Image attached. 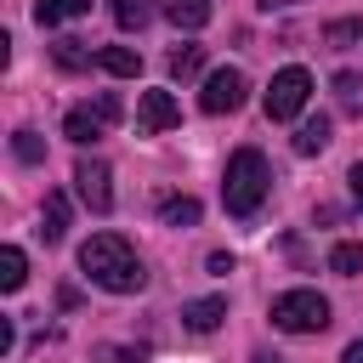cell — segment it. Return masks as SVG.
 I'll return each instance as SVG.
<instances>
[{"instance_id": "6da1fadb", "label": "cell", "mask_w": 363, "mask_h": 363, "mask_svg": "<svg viewBox=\"0 0 363 363\" xmlns=\"http://www.w3.org/2000/svg\"><path fill=\"white\" fill-rule=\"evenodd\" d=\"M79 267L91 284H102L108 295H136L147 284V267L136 261V250L119 238V233H91L79 244Z\"/></svg>"}, {"instance_id": "7a4b0ae2", "label": "cell", "mask_w": 363, "mask_h": 363, "mask_svg": "<svg viewBox=\"0 0 363 363\" xmlns=\"http://www.w3.org/2000/svg\"><path fill=\"white\" fill-rule=\"evenodd\" d=\"M267 187H272L267 159H261L255 147H238V153L227 159V176H221V204H227V216H255L261 199H267Z\"/></svg>"}, {"instance_id": "3957f363", "label": "cell", "mask_w": 363, "mask_h": 363, "mask_svg": "<svg viewBox=\"0 0 363 363\" xmlns=\"http://www.w3.org/2000/svg\"><path fill=\"white\" fill-rule=\"evenodd\" d=\"M272 323L289 335H318V329H329V301L318 289H284L272 301Z\"/></svg>"}, {"instance_id": "277c9868", "label": "cell", "mask_w": 363, "mask_h": 363, "mask_svg": "<svg viewBox=\"0 0 363 363\" xmlns=\"http://www.w3.org/2000/svg\"><path fill=\"white\" fill-rule=\"evenodd\" d=\"M306 96H312V74H306V68H278L261 108H267V119H295V113L306 108Z\"/></svg>"}, {"instance_id": "5b68a950", "label": "cell", "mask_w": 363, "mask_h": 363, "mask_svg": "<svg viewBox=\"0 0 363 363\" xmlns=\"http://www.w3.org/2000/svg\"><path fill=\"white\" fill-rule=\"evenodd\" d=\"M244 96H250V79H244L238 68H216V74L204 79V91H199V108H204V113H238Z\"/></svg>"}, {"instance_id": "8992f818", "label": "cell", "mask_w": 363, "mask_h": 363, "mask_svg": "<svg viewBox=\"0 0 363 363\" xmlns=\"http://www.w3.org/2000/svg\"><path fill=\"white\" fill-rule=\"evenodd\" d=\"M74 187H79V199H85L96 216L113 210V170H108L102 159H79V164H74Z\"/></svg>"}, {"instance_id": "52a82bcc", "label": "cell", "mask_w": 363, "mask_h": 363, "mask_svg": "<svg viewBox=\"0 0 363 363\" xmlns=\"http://www.w3.org/2000/svg\"><path fill=\"white\" fill-rule=\"evenodd\" d=\"M170 125H182V108L170 102V91H142V108H136V130L159 136V130H170Z\"/></svg>"}, {"instance_id": "ba28073f", "label": "cell", "mask_w": 363, "mask_h": 363, "mask_svg": "<svg viewBox=\"0 0 363 363\" xmlns=\"http://www.w3.org/2000/svg\"><path fill=\"white\" fill-rule=\"evenodd\" d=\"M221 318H227V301H221V295H204V301H187V306H182V323H187L193 335H210Z\"/></svg>"}, {"instance_id": "9c48e42d", "label": "cell", "mask_w": 363, "mask_h": 363, "mask_svg": "<svg viewBox=\"0 0 363 363\" xmlns=\"http://www.w3.org/2000/svg\"><path fill=\"white\" fill-rule=\"evenodd\" d=\"M102 130H108V119H102L96 108H74V113L62 119V136H68V142H79V147H85V142H96Z\"/></svg>"}, {"instance_id": "30bf717a", "label": "cell", "mask_w": 363, "mask_h": 363, "mask_svg": "<svg viewBox=\"0 0 363 363\" xmlns=\"http://www.w3.org/2000/svg\"><path fill=\"white\" fill-rule=\"evenodd\" d=\"M164 17H170L176 28H187V34H193V28H204V23H210V0H164Z\"/></svg>"}, {"instance_id": "8fae6325", "label": "cell", "mask_w": 363, "mask_h": 363, "mask_svg": "<svg viewBox=\"0 0 363 363\" xmlns=\"http://www.w3.org/2000/svg\"><path fill=\"white\" fill-rule=\"evenodd\" d=\"M96 62H102L108 74H119V79H136V74H142V57H136L130 45H102Z\"/></svg>"}, {"instance_id": "7c38bea8", "label": "cell", "mask_w": 363, "mask_h": 363, "mask_svg": "<svg viewBox=\"0 0 363 363\" xmlns=\"http://www.w3.org/2000/svg\"><path fill=\"white\" fill-rule=\"evenodd\" d=\"M323 147H329V119L318 113V119H306V125L295 130V153H301V159H312V153H323Z\"/></svg>"}, {"instance_id": "4fadbf2b", "label": "cell", "mask_w": 363, "mask_h": 363, "mask_svg": "<svg viewBox=\"0 0 363 363\" xmlns=\"http://www.w3.org/2000/svg\"><path fill=\"white\" fill-rule=\"evenodd\" d=\"M23 284H28V261H23L17 244H6V250H0V289L11 295V289H23Z\"/></svg>"}, {"instance_id": "5bb4252c", "label": "cell", "mask_w": 363, "mask_h": 363, "mask_svg": "<svg viewBox=\"0 0 363 363\" xmlns=\"http://www.w3.org/2000/svg\"><path fill=\"white\" fill-rule=\"evenodd\" d=\"M85 11H91V0H40V6H34V23L51 28V23H62V17H85Z\"/></svg>"}, {"instance_id": "9a60e30c", "label": "cell", "mask_w": 363, "mask_h": 363, "mask_svg": "<svg viewBox=\"0 0 363 363\" xmlns=\"http://www.w3.org/2000/svg\"><path fill=\"white\" fill-rule=\"evenodd\" d=\"M159 216H164V227H193V221H199V199L176 193V199H164V204H159Z\"/></svg>"}, {"instance_id": "2e32d148", "label": "cell", "mask_w": 363, "mask_h": 363, "mask_svg": "<svg viewBox=\"0 0 363 363\" xmlns=\"http://www.w3.org/2000/svg\"><path fill=\"white\" fill-rule=\"evenodd\" d=\"M40 221H45V227H40V233H45V244H57V238L68 233V199H62V193H51V199H45V216H40Z\"/></svg>"}, {"instance_id": "e0dca14e", "label": "cell", "mask_w": 363, "mask_h": 363, "mask_svg": "<svg viewBox=\"0 0 363 363\" xmlns=\"http://www.w3.org/2000/svg\"><path fill=\"white\" fill-rule=\"evenodd\" d=\"M329 272L357 278V272H363V244H335V250H329Z\"/></svg>"}, {"instance_id": "ac0fdd59", "label": "cell", "mask_w": 363, "mask_h": 363, "mask_svg": "<svg viewBox=\"0 0 363 363\" xmlns=\"http://www.w3.org/2000/svg\"><path fill=\"white\" fill-rule=\"evenodd\" d=\"M108 6H113V23L119 28H142L153 17V0H108Z\"/></svg>"}, {"instance_id": "d6986e66", "label": "cell", "mask_w": 363, "mask_h": 363, "mask_svg": "<svg viewBox=\"0 0 363 363\" xmlns=\"http://www.w3.org/2000/svg\"><path fill=\"white\" fill-rule=\"evenodd\" d=\"M199 68H204V45H176V51H170V74H176V79H193Z\"/></svg>"}, {"instance_id": "ffe728a7", "label": "cell", "mask_w": 363, "mask_h": 363, "mask_svg": "<svg viewBox=\"0 0 363 363\" xmlns=\"http://www.w3.org/2000/svg\"><path fill=\"white\" fill-rule=\"evenodd\" d=\"M335 96L346 113H363V74H335Z\"/></svg>"}, {"instance_id": "44dd1931", "label": "cell", "mask_w": 363, "mask_h": 363, "mask_svg": "<svg viewBox=\"0 0 363 363\" xmlns=\"http://www.w3.org/2000/svg\"><path fill=\"white\" fill-rule=\"evenodd\" d=\"M51 57H57V68H85L96 51H85V40H57V45H51Z\"/></svg>"}, {"instance_id": "7402d4cb", "label": "cell", "mask_w": 363, "mask_h": 363, "mask_svg": "<svg viewBox=\"0 0 363 363\" xmlns=\"http://www.w3.org/2000/svg\"><path fill=\"white\" fill-rule=\"evenodd\" d=\"M11 153H17L23 164H40V159H45V142H40L34 130H17V136H11Z\"/></svg>"}, {"instance_id": "603a6c76", "label": "cell", "mask_w": 363, "mask_h": 363, "mask_svg": "<svg viewBox=\"0 0 363 363\" xmlns=\"http://www.w3.org/2000/svg\"><path fill=\"white\" fill-rule=\"evenodd\" d=\"M363 34V23H329L323 28V40H335V45H346V40H357Z\"/></svg>"}, {"instance_id": "cb8c5ba5", "label": "cell", "mask_w": 363, "mask_h": 363, "mask_svg": "<svg viewBox=\"0 0 363 363\" xmlns=\"http://www.w3.org/2000/svg\"><path fill=\"white\" fill-rule=\"evenodd\" d=\"M340 363H363V340H352V346L340 352Z\"/></svg>"}, {"instance_id": "d4e9b609", "label": "cell", "mask_w": 363, "mask_h": 363, "mask_svg": "<svg viewBox=\"0 0 363 363\" xmlns=\"http://www.w3.org/2000/svg\"><path fill=\"white\" fill-rule=\"evenodd\" d=\"M352 199H357V204H363V164H357V170H352Z\"/></svg>"}, {"instance_id": "484cf974", "label": "cell", "mask_w": 363, "mask_h": 363, "mask_svg": "<svg viewBox=\"0 0 363 363\" xmlns=\"http://www.w3.org/2000/svg\"><path fill=\"white\" fill-rule=\"evenodd\" d=\"M261 6H267V11H278V6H295V0H261Z\"/></svg>"}]
</instances>
